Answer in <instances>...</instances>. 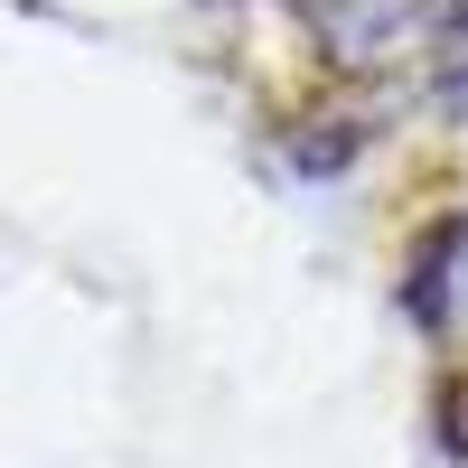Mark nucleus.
<instances>
[{"mask_svg":"<svg viewBox=\"0 0 468 468\" xmlns=\"http://www.w3.org/2000/svg\"><path fill=\"white\" fill-rule=\"evenodd\" d=\"M459 282H468V262H459Z\"/></svg>","mask_w":468,"mask_h":468,"instance_id":"nucleus-1","label":"nucleus"}]
</instances>
